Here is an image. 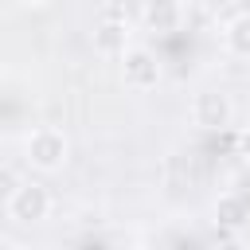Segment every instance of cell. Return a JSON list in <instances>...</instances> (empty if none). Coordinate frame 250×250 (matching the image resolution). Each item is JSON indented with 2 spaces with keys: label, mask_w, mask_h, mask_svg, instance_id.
<instances>
[{
  "label": "cell",
  "mask_w": 250,
  "mask_h": 250,
  "mask_svg": "<svg viewBox=\"0 0 250 250\" xmlns=\"http://www.w3.org/2000/svg\"><path fill=\"white\" fill-rule=\"evenodd\" d=\"M223 47L238 59H250V8L246 12H234L227 23H223Z\"/></svg>",
  "instance_id": "cell-7"
},
{
  "label": "cell",
  "mask_w": 250,
  "mask_h": 250,
  "mask_svg": "<svg viewBox=\"0 0 250 250\" xmlns=\"http://www.w3.org/2000/svg\"><path fill=\"white\" fill-rule=\"evenodd\" d=\"M23 4H27V8H51L55 0H23Z\"/></svg>",
  "instance_id": "cell-11"
},
{
  "label": "cell",
  "mask_w": 250,
  "mask_h": 250,
  "mask_svg": "<svg viewBox=\"0 0 250 250\" xmlns=\"http://www.w3.org/2000/svg\"><path fill=\"white\" fill-rule=\"evenodd\" d=\"M238 156H242V160H250V125L238 133Z\"/></svg>",
  "instance_id": "cell-10"
},
{
  "label": "cell",
  "mask_w": 250,
  "mask_h": 250,
  "mask_svg": "<svg viewBox=\"0 0 250 250\" xmlns=\"http://www.w3.org/2000/svg\"><path fill=\"white\" fill-rule=\"evenodd\" d=\"M51 207H55L51 188H47V184H39V180H23V184L16 188V195L8 199V215H12L16 223H23V227L43 223V219L51 215Z\"/></svg>",
  "instance_id": "cell-3"
},
{
  "label": "cell",
  "mask_w": 250,
  "mask_h": 250,
  "mask_svg": "<svg viewBox=\"0 0 250 250\" xmlns=\"http://www.w3.org/2000/svg\"><path fill=\"white\" fill-rule=\"evenodd\" d=\"M141 23H145V31H152V35H172V31L184 27V4H180V0H145Z\"/></svg>",
  "instance_id": "cell-6"
},
{
  "label": "cell",
  "mask_w": 250,
  "mask_h": 250,
  "mask_svg": "<svg viewBox=\"0 0 250 250\" xmlns=\"http://www.w3.org/2000/svg\"><path fill=\"white\" fill-rule=\"evenodd\" d=\"M23 156H27V164L35 168V172H62V164L70 160V141H66V133L62 129H55V125H43V129H35L27 141H23Z\"/></svg>",
  "instance_id": "cell-1"
},
{
  "label": "cell",
  "mask_w": 250,
  "mask_h": 250,
  "mask_svg": "<svg viewBox=\"0 0 250 250\" xmlns=\"http://www.w3.org/2000/svg\"><path fill=\"white\" fill-rule=\"evenodd\" d=\"M23 180L16 176V168H8V164H0V207H8V199L16 195V188H20Z\"/></svg>",
  "instance_id": "cell-9"
},
{
  "label": "cell",
  "mask_w": 250,
  "mask_h": 250,
  "mask_svg": "<svg viewBox=\"0 0 250 250\" xmlns=\"http://www.w3.org/2000/svg\"><path fill=\"white\" fill-rule=\"evenodd\" d=\"M160 74H164V66H160V59H156L148 47H129V51L121 55V82H125L129 90L145 94V90H152V86L160 82Z\"/></svg>",
  "instance_id": "cell-4"
},
{
  "label": "cell",
  "mask_w": 250,
  "mask_h": 250,
  "mask_svg": "<svg viewBox=\"0 0 250 250\" xmlns=\"http://www.w3.org/2000/svg\"><path fill=\"white\" fill-rule=\"evenodd\" d=\"M191 125L195 129H203V133H223V129H230V121H234V98L227 94V90H219V86H207V90H199L195 98H191Z\"/></svg>",
  "instance_id": "cell-2"
},
{
  "label": "cell",
  "mask_w": 250,
  "mask_h": 250,
  "mask_svg": "<svg viewBox=\"0 0 250 250\" xmlns=\"http://www.w3.org/2000/svg\"><path fill=\"white\" fill-rule=\"evenodd\" d=\"M133 27H129V20H121V16H105V20H98L94 23V35H90V43H94V51L102 55V59H121L133 43Z\"/></svg>",
  "instance_id": "cell-5"
},
{
  "label": "cell",
  "mask_w": 250,
  "mask_h": 250,
  "mask_svg": "<svg viewBox=\"0 0 250 250\" xmlns=\"http://www.w3.org/2000/svg\"><path fill=\"white\" fill-rule=\"evenodd\" d=\"M246 219H250V203H246L242 195L227 191V195H219V199H215V223H219V227H230V230H238Z\"/></svg>",
  "instance_id": "cell-8"
}]
</instances>
